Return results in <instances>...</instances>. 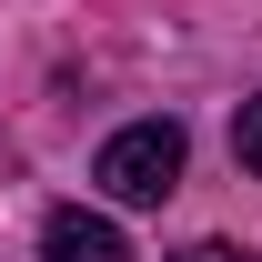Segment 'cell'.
I'll return each mask as SVG.
<instances>
[{
    "label": "cell",
    "mask_w": 262,
    "mask_h": 262,
    "mask_svg": "<svg viewBox=\"0 0 262 262\" xmlns=\"http://www.w3.org/2000/svg\"><path fill=\"white\" fill-rule=\"evenodd\" d=\"M182 262H262V252H252V242H192Z\"/></svg>",
    "instance_id": "obj_4"
},
{
    "label": "cell",
    "mask_w": 262,
    "mask_h": 262,
    "mask_svg": "<svg viewBox=\"0 0 262 262\" xmlns=\"http://www.w3.org/2000/svg\"><path fill=\"white\" fill-rule=\"evenodd\" d=\"M91 182L111 202H131V212H151V202L182 192V121H121L111 141H101Z\"/></svg>",
    "instance_id": "obj_1"
},
{
    "label": "cell",
    "mask_w": 262,
    "mask_h": 262,
    "mask_svg": "<svg viewBox=\"0 0 262 262\" xmlns=\"http://www.w3.org/2000/svg\"><path fill=\"white\" fill-rule=\"evenodd\" d=\"M232 151H242V171L262 182V101H242V121H232Z\"/></svg>",
    "instance_id": "obj_3"
},
{
    "label": "cell",
    "mask_w": 262,
    "mask_h": 262,
    "mask_svg": "<svg viewBox=\"0 0 262 262\" xmlns=\"http://www.w3.org/2000/svg\"><path fill=\"white\" fill-rule=\"evenodd\" d=\"M40 262H131L121 232L101 222V212H81V202H61L51 222H40Z\"/></svg>",
    "instance_id": "obj_2"
}]
</instances>
